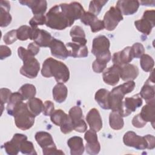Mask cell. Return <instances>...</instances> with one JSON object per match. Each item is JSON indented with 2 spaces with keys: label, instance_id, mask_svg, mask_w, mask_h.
Returning a JSON list of instances; mask_svg holds the SVG:
<instances>
[{
  "label": "cell",
  "instance_id": "4",
  "mask_svg": "<svg viewBox=\"0 0 155 155\" xmlns=\"http://www.w3.org/2000/svg\"><path fill=\"white\" fill-rule=\"evenodd\" d=\"M13 116L16 127L22 130H27L31 128L36 117L29 111L27 103L24 102L16 108Z\"/></svg>",
  "mask_w": 155,
  "mask_h": 155
},
{
  "label": "cell",
  "instance_id": "7",
  "mask_svg": "<svg viewBox=\"0 0 155 155\" xmlns=\"http://www.w3.org/2000/svg\"><path fill=\"white\" fill-rule=\"evenodd\" d=\"M35 138L37 143L42 149L44 155L64 154L61 150H58L51 135L46 131H38L35 134Z\"/></svg>",
  "mask_w": 155,
  "mask_h": 155
},
{
  "label": "cell",
  "instance_id": "34",
  "mask_svg": "<svg viewBox=\"0 0 155 155\" xmlns=\"http://www.w3.org/2000/svg\"><path fill=\"white\" fill-rule=\"evenodd\" d=\"M109 124L110 127L114 130L122 129L124 125L122 114L117 111H112L109 116Z\"/></svg>",
  "mask_w": 155,
  "mask_h": 155
},
{
  "label": "cell",
  "instance_id": "44",
  "mask_svg": "<svg viewBox=\"0 0 155 155\" xmlns=\"http://www.w3.org/2000/svg\"><path fill=\"white\" fill-rule=\"evenodd\" d=\"M17 39L16 30H12L8 31L3 37L4 42L7 45L12 44Z\"/></svg>",
  "mask_w": 155,
  "mask_h": 155
},
{
  "label": "cell",
  "instance_id": "23",
  "mask_svg": "<svg viewBox=\"0 0 155 155\" xmlns=\"http://www.w3.org/2000/svg\"><path fill=\"white\" fill-rule=\"evenodd\" d=\"M19 2L31 8L34 15H44L47 8V2L45 0H22Z\"/></svg>",
  "mask_w": 155,
  "mask_h": 155
},
{
  "label": "cell",
  "instance_id": "27",
  "mask_svg": "<svg viewBox=\"0 0 155 155\" xmlns=\"http://www.w3.org/2000/svg\"><path fill=\"white\" fill-rule=\"evenodd\" d=\"M67 145L70 149L71 155H81L84 152L82 139L79 136H73L67 140Z\"/></svg>",
  "mask_w": 155,
  "mask_h": 155
},
{
  "label": "cell",
  "instance_id": "51",
  "mask_svg": "<svg viewBox=\"0 0 155 155\" xmlns=\"http://www.w3.org/2000/svg\"><path fill=\"white\" fill-rule=\"evenodd\" d=\"M147 142V149L152 150L155 147V138L154 136L150 134L144 136Z\"/></svg>",
  "mask_w": 155,
  "mask_h": 155
},
{
  "label": "cell",
  "instance_id": "40",
  "mask_svg": "<svg viewBox=\"0 0 155 155\" xmlns=\"http://www.w3.org/2000/svg\"><path fill=\"white\" fill-rule=\"evenodd\" d=\"M19 151L24 154H37L33 143L30 141L27 140V139L24 140L21 142L19 147Z\"/></svg>",
  "mask_w": 155,
  "mask_h": 155
},
{
  "label": "cell",
  "instance_id": "6",
  "mask_svg": "<svg viewBox=\"0 0 155 155\" xmlns=\"http://www.w3.org/2000/svg\"><path fill=\"white\" fill-rule=\"evenodd\" d=\"M110 46V42L108 38L104 35H99L93 40L91 53L96 59L108 63L111 59Z\"/></svg>",
  "mask_w": 155,
  "mask_h": 155
},
{
  "label": "cell",
  "instance_id": "41",
  "mask_svg": "<svg viewBox=\"0 0 155 155\" xmlns=\"http://www.w3.org/2000/svg\"><path fill=\"white\" fill-rule=\"evenodd\" d=\"M31 27L28 25H22L16 30L17 38L20 41H26L30 39Z\"/></svg>",
  "mask_w": 155,
  "mask_h": 155
},
{
  "label": "cell",
  "instance_id": "29",
  "mask_svg": "<svg viewBox=\"0 0 155 155\" xmlns=\"http://www.w3.org/2000/svg\"><path fill=\"white\" fill-rule=\"evenodd\" d=\"M66 46L70 47V56L73 58H85L88 56V50L86 45H81L74 42H68Z\"/></svg>",
  "mask_w": 155,
  "mask_h": 155
},
{
  "label": "cell",
  "instance_id": "13",
  "mask_svg": "<svg viewBox=\"0 0 155 155\" xmlns=\"http://www.w3.org/2000/svg\"><path fill=\"white\" fill-rule=\"evenodd\" d=\"M123 142L126 146L133 147L137 150L147 149V142L144 136H139L132 131H129L125 133L123 137Z\"/></svg>",
  "mask_w": 155,
  "mask_h": 155
},
{
  "label": "cell",
  "instance_id": "42",
  "mask_svg": "<svg viewBox=\"0 0 155 155\" xmlns=\"http://www.w3.org/2000/svg\"><path fill=\"white\" fill-rule=\"evenodd\" d=\"M46 18L44 15H34L33 17L29 21V24L31 27H38V25H42L45 24Z\"/></svg>",
  "mask_w": 155,
  "mask_h": 155
},
{
  "label": "cell",
  "instance_id": "8",
  "mask_svg": "<svg viewBox=\"0 0 155 155\" xmlns=\"http://www.w3.org/2000/svg\"><path fill=\"white\" fill-rule=\"evenodd\" d=\"M154 15V10L145 11L142 19L134 21V25L137 30L144 35H150L152 28L155 26Z\"/></svg>",
  "mask_w": 155,
  "mask_h": 155
},
{
  "label": "cell",
  "instance_id": "43",
  "mask_svg": "<svg viewBox=\"0 0 155 155\" xmlns=\"http://www.w3.org/2000/svg\"><path fill=\"white\" fill-rule=\"evenodd\" d=\"M132 51L134 58H140L143 54H145V48L143 45L139 42L134 43L132 47Z\"/></svg>",
  "mask_w": 155,
  "mask_h": 155
},
{
  "label": "cell",
  "instance_id": "32",
  "mask_svg": "<svg viewBox=\"0 0 155 155\" xmlns=\"http://www.w3.org/2000/svg\"><path fill=\"white\" fill-rule=\"evenodd\" d=\"M70 35L73 42L86 45L87 39L85 38V33L81 27L78 25L73 26L70 30Z\"/></svg>",
  "mask_w": 155,
  "mask_h": 155
},
{
  "label": "cell",
  "instance_id": "31",
  "mask_svg": "<svg viewBox=\"0 0 155 155\" xmlns=\"http://www.w3.org/2000/svg\"><path fill=\"white\" fill-rule=\"evenodd\" d=\"M53 97L58 103H62L67 97L68 90L63 83H58L53 88Z\"/></svg>",
  "mask_w": 155,
  "mask_h": 155
},
{
  "label": "cell",
  "instance_id": "30",
  "mask_svg": "<svg viewBox=\"0 0 155 155\" xmlns=\"http://www.w3.org/2000/svg\"><path fill=\"white\" fill-rule=\"evenodd\" d=\"M110 91L105 88L98 90L94 96V99L99 106L104 110H110L109 106Z\"/></svg>",
  "mask_w": 155,
  "mask_h": 155
},
{
  "label": "cell",
  "instance_id": "24",
  "mask_svg": "<svg viewBox=\"0 0 155 155\" xmlns=\"http://www.w3.org/2000/svg\"><path fill=\"white\" fill-rule=\"evenodd\" d=\"M120 67L116 65L108 68L103 73V81L108 85L114 86L116 85L120 79Z\"/></svg>",
  "mask_w": 155,
  "mask_h": 155
},
{
  "label": "cell",
  "instance_id": "50",
  "mask_svg": "<svg viewBox=\"0 0 155 155\" xmlns=\"http://www.w3.org/2000/svg\"><path fill=\"white\" fill-rule=\"evenodd\" d=\"M12 50L6 45H1L0 47V59L3 60L11 56Z\"/></svg>",
  "mask_w": 155,
  "mask_h": 155
},
{
  "label": "cell",
  "instance_id": "28",
  "mask_svg": "<svg viewBox=\"0 0 155 155\" xmlns=\"http://www.w3.org/2000/svg\"><path fill=\"white\" fill-rule=\"evenodd\" d=\"M154 100L150 102L147 103L145 105H144L139 114L141 117L146 122H151L152 124L153 127H154V123L155 121V108H154Z\"/></svg>",
  "mask_w": 155,
  "mask_h": 155
},
{
  "label": "cell",
  "instance_id": "11",
  "mask_svg": "<svg viewBox=\"0 0 155 155\" xmlns=\"http://www.w3.org/2000/svg\"><path fill=\"white\" fill-rule=\"evenodd\" d=\"M73 130L79 133H84L87 131V125L82 119L83 113L81 108L79 106H74L71 108L68 111Z\"/></svg>",
  "mask_w": 155,
  "mask_h": 155
},
{
  "label": "cell",
  "instance_id": "38",
  "mask_svg": "<svg viewBox=\"0 0 155 155\" xmlns=\"http://www.w3.org/2000/svg\"><path fill=\"white\" fill-rule=\"evenodd\" d=\"M140 65L144 71L150 72L153 69L154 65V59L150 55L143 54L140 57Z\"/></svg>",
  "mask_w": 155,
  "mask_h": 155
},
{
  "label": "cell",
  "instance_id": "52",
  "mask_svg": "<svg viewBox=\"0 0 155 155\" xmlns=\"http://www.w3.org/2000/svg\"><path fill=\"white\" fill-rule=\"evenodd\" d=\"M27 50L31 53L33 56L36 55L39 51V47L35 42H31L27 47Z\"/></svg>",
  "mask_w": 155,
  "mask_h": 155
},
{
  "label": "cell",
  "instance_id": "46",
  "mask_svg": "<svg viewBox=\"0 0 155 155\" xmlns=\"http://www.w3.org/2000/svg\"><path fill=\"white\" fill-rule=\"evenodd\" d=\"M60 129L61 132L64 134H68L73 130V126L72 124V122L69 116H68V117L67 118V119L60 126Z\"/></svg>",
  "mask_w": 155,
  "mask_h": 155
},
{
  "label": "cell",
  "instance_id": "37",
  "mask_svg": "<svg viewBox=\"0 0 155 155\" xmlns=\"http://www.w3.org/2000/svg\"><path fill=\"white\" fill-rule=\"evenodd\" d=\"M68 116L63 110L61 109L56 110L50 115V119L54 125L60 127L67 119Z\"/></svg>",
  "mask_w": 155,
  "mask_h": 155
},
{
  "label": "cell",
  "instance_id": "36",
  "mask_svg": "<svg viewBox=\"0 0 155 155\" xmlns=\"http://www.w3.org/2000/svg\"><path fill=\"white\" fill-rule=\"evenodd\" d=\"M18 91L22 95L24 100H29L35 97L36 93L35 85L30 84H25L22 85Z\"/></svg>",
  "mask_w": 155,
  "mask_h": 155
},
{
  "label": "cell",
  "instance_id": "14",
  "mask_svg": "<svg viewBox=\"0 0 155 155\" xmlns=\"http://www.w3.org/2000/svg\"><path fill=\"white\" fill-rule=\"evenodd\" d=\"M84 139L87 142L85 145L86 152L91 155L98 154L101 150V145L98 142L96 132L92 130H87L84 134Z\"/></svg>",
  "mask_w": 155,
  "mask_h": 155
},
{
  "label": "cell",
  "instance_id": "19",
  "mask_svg": "<svg viewBox=\"0 0 155 155\" xmlns=\"http://www.w3.org/2000/svg\"><path fill=\"white\" fill-rule=\"evenodd\" d=\"M51 54L55 58L65 60L70 56V51L61 41L53 38L50 46Z\"/></svg>",
  "mask_w": 155,
  "mask_h": 155
},
{
  "label": "cell",
  "instance_id": "53",
  "mask_svg": "<svg viewBox=\"0 0 155 155\" xmlns=\"http://www.w3.org/2000/svg\"><path fill=\"white\" fill-rule=\"evenodd\" d=\"M139 4H142V5L154 6L155 4V1H139Z\"/></svg>",
  "mask_w": 155,
  "mask_h": 155
},
{
  "label": "cell",
  "instance_id": "1",
  "mask_svg": "<svg viewBox=\"0 0 155 155\" xmlns=\"http://www.w3.org/2000/svg\"><path fill=\"white\" fill-rule=\"evenodd\" d=\"M41 74L45 78L54 77L58 83L64 84L70 78L68 67L63 62L52 58H48L44 61Z\"/></svg>",
  "mask_w": 155,
  "mask_h": 155
},
{
  "label": "cell",
  "instance_id": "12",
  "mask_svg": "<svg viewBox=\"0 0 155 155\" xmlns=\"http://www.w3.org/2000/svg\"><path fill=\"white\" fill-rule=\"evenodd\" d=\"M53 38L51 34L46 30L38 27H31L30 39L33 40L34 42L39 47H49Z\"/></svg>",
  "mask_w": 155,
  "mask_h": 155
},
{
  "label": "cell",
  "instance_id": "2",
  "mask_svg": "<svg viewBox=\"0 0 155 155\" xmlns=\"http://www.w3.org/2000/svg\"><path fill=\"white\" fill-rule=\"evenodd\" d=\"M45 18L47 27L54 30H62L72 25L60 4L52 7L47 13Z\"/></svg>",
  "mask_w": 155,
  "mask_h": 155
},
{
  "label": "cell",
  "instance_id": "17",
  "mask_svg": "<svg viewBox=\"0 0 155 155\" xmlns=\"http://www.w3.org/2000/svg\"><path fill=\"white\" fill-rule=\"evenodd\" d=\"M134 58L131 47H125L122 50L116 52L112 57L113 65L122 67L125 64H129Z\"/></svg>",
  "mask_w": 155,
  "mask_h": 155
},
{
  "label": "cell",
  "instance_id": "18",
  "mask_svg": "<svg viewBox=\"0 0 155 155\" xmlns=\"http://www.w3.org/2000/svg\"><path fill=\"white\" fill-rule=\"evenodd\" d=\"M80 19L84 25L90 26L91 31L93 33L98 32L104 28L103 21L89 12H85Z\"/></svg>",
  "mask_w": 155,
  "mask_h": 155
},
{
  "label": "cell",
  "instance_id": "45",
  "mask_svg": "<svg viewBox=\"0 0 155 155\" xmlns=\"http://www.w3.org/2000/svg\"><path fill=\"white\" fill-rule=\"evenodd\" d=\"M107 63L106 62L96 59L92 64L93 70L96 73H101L105 70L107 67Z\"/></svg>",
  "mask_w": 155,
  "mask_h": 155
},
{
  "label": "cell",
  "instance_id": "33",
  "mask_svg": "<svg viewBox=\"0 0 155 155\" xmlns=\"http://www.w3.org/2000/svg\"><path fill=\"white\" fill-rule=\"evenodd\" d=\"M24 99L20 93L15 92L11 94V96L7 102V111L9 115L13 116L15 110L16 108L23 102Z\"/></svg>",
  "mask_w": 155,
  "mask_h": 155
},
{
  "label": "cell",
  "instance_id": "15",
  "mask_svg": "<svg viewBox=\"0 0 155 155\" xmlns=\"http://www.w3.org/2000/svg\"><path fill=\"white\" fill-rule=\"evenodd\" d=\"M142 99L139 94H137L131 97H126L123 101L122 115L123 117H127L131 113L142 106Z\"/></svg>",
  "mask_w": 155,
  "mask_h": 155
},
{
  "label": "cell",
  "instance_id": "5",
  "mask_svg": "<svg viewBox=\"0 0 155 155\" xmlns=\"http://www.w3.org/2000/svg\"><path fill=\"white\" fill-rule=\"evenodd\" d=\"M19 58L23 61V65L20 69L21 74L30 79L35 78L40 70L38 61L28 50L22 51L19 55Z\"/></svg>",
  "mask_w": 155,
  "mask_h": 155
},
{
  "label": "cell",
  "instance_id": "22",
  "mask_svg": "<svg viewBox=\"0 0 155 155\" xmlns=\"http://www.w3.org/2000/svg\"><path fill=\"white\" fill-rule=\"evenodd\" d=\"M86 120L90 130L96 133L102 128V120L99 111L96 108H92L88 111L86 116Z\"/></svg>",
  "mask_w": 155,
  "mask_h": 155
},
{
  "label": "cell",
  "instance_id": "10",
  "mask_svg": "<svg viewBox=\"0 0 155 155\" xmlns=\"http://www.w3.org/2000/svg\"><path fill=\"white\" fill-rule=\"evenodd\" d=\"M62 9L67 15L70 22L73 24L74 21L81 18L85 12L82 5L78 2L60 4Z\"/></svg>",
  "mask_w": 155,
  "mask_h": 155
},
{
  "label": "cell",
  "instance_id": "3",
  "mask_svg": "<svg viewBox=\"0 0 155 155\" xmlns=\"http://www.w3.org/2000/svg\"><path fill=\"white\" fill-rule=\"evenodd\" d=\"M134 87L135 82L133 81H130L113 88L110 91L109 95L110 109L122 114L124 97L125 94L131 92Z\"/></svg>",
  "mask_w": 155,
  "mask_h": 155
},
{
  "label": "cell",
  "instance_id": "47",
  "mask_svg": "<svg viewBox=\"0 0 155 155\" xmlns=\"http://www.w3.org/2000/svg\"><path fill=\"white\" fill-rule=\"evenodd\" d=\"M54 111V104L51 101H45L43 104L42 113L45 116H50Z\"/></svg>",
  "mask_w": 155,
  "mask_h": 155
},
{
  "label": "cell",
  "instance_id": "16",
  "mask_svg": "<svg viewBox=\"0 0 155 155\" xmlns=\"http://www.w3.org/2000/svg\"><path fill=\"white\" fill-rule=\"evenodd\" d=\"M154 70L151 71L149 78L146 81L140 91V96L142 97L147 103L154 100Z\"/></svg>",
  "mask_w": 155,
  "mask_h": 155
},
{
  "label": "cell",
  "instance_id": "35",
  "mask_svg": "<svg viewBox=\"0 0 155 155\" xmlns=\"http://www.w3.org/2000/svg\"><path fill=\"white\" fill-rule=\"evenodd\" d=\"M27 105L29 111L35 116H38L42 111L43 102L39 98L33 97L29 99L27 102Z\"/></svg>",
  "mask_w": 155,
  "mask_h": 155
},
{
  "label": "cell",
  "instance_id": "21",
  "mask_svg": "<svg viewBox=\"0 0 155 155\" xmlns=\"http://www.w3.org/2000/svg\"><path fill=\"white\" fill-rule=\"evenodd\" d=\"M139 1L134 0H119L116 7L121 12L122 15H132L136 13L139 7Z\"/></svg>",
  "mask_w": 155,
  "mask_h": 155
},
{
  "label": "cell",
  "instance_id": "49",
  "mask_svg": "<svg viewBox=\"0 0 155 155\" xmlns=\"http://www.w3.org/2000/svg\"><path fill=\"white\" fill-rule=\"evenodd\" d=\"M132 125L136 128H143L146 124L147 122L141 117L139 114L134 116L131 121Z\"/></svg>",
  "mask_w": 155,
  "mask_h": 155
},
{
  "label": "cell",
  "instance_id": "20",
  "mask_svg": "<svg viewBox=\"0 0 155 155\" xmlns=\"http://www.w3.org/2000/svg\"><path fill=\"white\" fill-rule=\"evenodd\" d=\"M27 137L22 134L16 133L13 135L11 140L5 142L4 144V147L5 152L9 155H16L19 151V147L21 142L27 140Z\"/></svg>",
  "mask_w": 155,
  "mask_h": 155
},
{
  "label": "cell",
  "instance_id": "9",
  "mask_svg": "<svg viewBox=\"0 0 155 155\" xmlns=\"http://www.w3.org/2000/svg\"><path fill=\"white\" fill-rule=\"evenodd\" d=\"M122 20L123 16L120 10L116 7H111L105 13L102 21L104 28L107 30L113 31Z\"/></svg>",
  "mask_w": 155,
  "mask_h": 155
},
{
  "label": "cell",
  "instance_id": "26",
  "mask_svg": "<svg viewBox=\"0 0 155 155\" xmlns=\"http://www.w3.org/2000/svg\"><path fill=\"white\" fill-rule=\"evenodd\" d=\"M10 4L8 1H1L0 2V26L5 27L12 22V18L9 12Z\"/></svg>",
  "mask_w": 155,
  "mask_h": 155
},
{
  "label": "cell",
  "instance_id": "25",
  "mask_svg": "<svg viewBox=\"0 0 155 155\" xmlns=\"http://www.w3.org/2000/svg\"><path fill=\"white\" fill-rule=\"evenodd\" d=\"M139 72L137 66L129 63L120 67V78L124 81H133L139 75Z\"/></svg>",
  "mask_w": 155,
  "mask_h": 155
},
{
  "label": "cell",
  "instance_id": "48",
  "mask_svg": "<svg viewBox=\"0 0 155 155\" xmlns=\"http://www.w3.org/2000/svg\"><path fill=\"white\" fill-rule=\"evenodd\" d=\"M12 94V91L6 88H1L0 90L1 95V104H4L8 102V100Z\"/></svg>",
  "mask_w": 155,
  "mask_h": 155
},
{
  "label": "cell",
  "instance_id": "39",
  "mask_svg": "<svg viewBox=\"0 0 155 155\" xmlns=\"http://www.w3.org/2000/svg\"><path fill=\"white\" fill-rule=\"evenodd\" d=\"M108 1H91L90 2L88 12L94 14L96 16H97L101 12L102 7L107 3Z\"/></svg>",
  "mask_w": 155,
  "mask_h": 155
}]
</instances>
